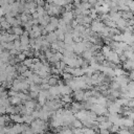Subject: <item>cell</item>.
Segmentation results:
<instances>
[{
	"mask_svg": "<svg viewBox=\"0 0 134 134\" xmlns=\"http://www.w3.org/2000/svg\"><path fill=\"white\" fill-rule=\"evenodd\" d=\"M73 19V13L71 11H66L64 14H63V20L67 23V24H70L71 21Z\"/></svg>",
	"mask_w": 134,
	"mask_h": 134,
	"instance_id": "cell-1",
	"label": "cell"
},
{
	"mask_svg": "<svg viewBox=\"0 0 134 134\" xmlns=\"http://www.w3.org/2000/svg\"><path fill=\"white\" fill-rule=\"evenodd\" d=\"M103 28H104L103 24L100 23L99 21H97V20L93 21V22H92V24H91V29H92V31H95V32L99 31V32H100V30H102Z\"/></svg>",
	"mask_w": 134,
	"mask_h": 134,
	"instance_id": "cell-2",
	"label": "cell"
},
{
	"mask_svg": "<svg viewBox=\"0 0 134 134\" xmlns=\"http://www.w3.org/2000/svg\"><path fill=\"white\" fill-rule=\"evenodd\" d=\"M45 39L52 44L53 42H55V41H57V39H58V37H57V35H56V32H54V31H50L48 35L45 37Z\"/></svg>",
	"mask_w": 134,
	"mask_h": 134,
	"instance_id": "cell-3",
	"label": "cell"
},
{
	"mask_svg": "<svg viewBox=\"0 0 134 134\" xmlns=\"http://www.w3.org/2000/svg\"><path fill=\"white\" fill-rule=\"evenodd\" d=\"M9 98H10V100H11V104H12V105H15V106L20 105V104L22 103L21 98H20L18 95H16V96H9Z\"/></svg>",
	"mask_w": 134,
	"mask_h": 134,
	"instance_id": "cell-4",
	"label": "cell"
},
{
	"mask_svg": "<svg viewBox=\"0 0 134 134\" xmlns=\"http://www.w3.org/2000/svg\"><path fill=\"white\" fill-rule=\"evenodd\" d=\"M73 95H74V97H76L77 100H82V99H84V97H85V92H83L80 89H77L74 91Z\"/></svg>",
	"mask_w": 134,
	"mask_h": 134,
	"instance_id": "cell-5",
	"label": "cell"
},
{
	"mask_svg": "<svg viewBox=\"0 0 134 134\" xmlns=\"http://www.w3.org/2000/svg\"><path fill=\"white\" fill-rule=\"evenodd\" d=\"M62 100H63L64 103H70V102H71V97H70L69 94H63Z\"/></svg>",
	"mask_w": 134,
	"mask_h": 134,
	"instance_id": "cell-6",
	"label": "cell"
},
{
	"mask_svg": "<svg viewBox=\"0 0 134 134\" xmlns=\"http://www.w3.org/2000/svg\"><path fill=\"white\" fill-rule=\"evenodd\" d=\"M34 63V60H32V58H28V59H25L24 61H23V64L25 65V66H27V67H30V65Z\"/></svg>",
	"mask_w": 134,
	"mask_h": 134,
	"instance_id": "cell-7",
	"label": "cell"
},
{
	"mask_svg": "<svg viewBox=\"0 0 134 134\" xmlns=\"http://www.w3.org/2000/svg\"><path fill=\"white\" fill-rule=\"evenodd\" d=\"M29 96L31 98H36V97L39 96V92H37V91H30L29 92Z\"/></svg>",
	"mask_w": 134,
	"mask_h": 134,
	"instance_id": "cell-8",
	"label": "cell"
},
{
	"mask_svg": "<svg viewBox=\"0 0 134 134\" xmlns=\"http://www.w3.org/2000/svg\"><path fill=\"white\" fill-rule=\"evenodd\" d=\"M2 15H5V14H4V12H3V9L0 7V16H2Z\"/></svg>",
	"mask_w": 134,
	"mask_h": 134,
	"instance_id": "cell-9",
	"label": "cell"
},
{
	"mask_svg": "<svg viewBox=\"0 0 134 134\" xmlns=\"http://www.w3.org/2000/svg\"><path fill=\"white\" fill-rule=\"evenodd\" d=\"M1 39H2V34L0 32V43H1Z\"/></svg>",
	"mask_w": 134,
	"mask_h": 134,
	"instance_id": "cell-10",
	"label": "cell"
}]
</instances>
